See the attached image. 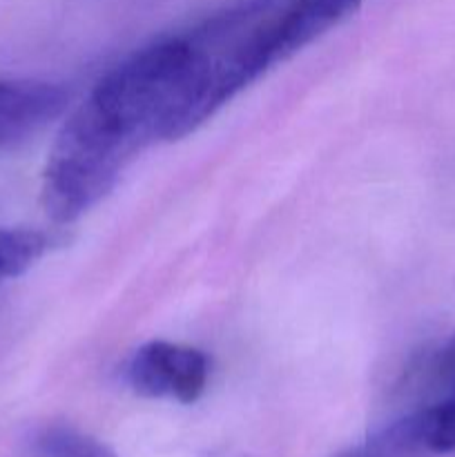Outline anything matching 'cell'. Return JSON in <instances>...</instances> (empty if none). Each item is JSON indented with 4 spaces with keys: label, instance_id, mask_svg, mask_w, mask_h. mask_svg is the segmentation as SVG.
Wrapping results in <instances>:
<instances>
[{
    "label": "cell",
    "instance_id": "6",
    "mask_svg": "<svg viewBox=\"0 0 455 457\" xmlns=\"http://www.w3.org/2000/svg\"><path fill=\"white\" fill-rule=\"evenodd\" d=\"M36 451L40 457H116L101 440L67 424L45 428L36 440Z\"/></svg>",
    "mask_w": 455,
    "mask_h": 457
},
{
    "label": "cell",
    "instance_id": "5",
    "mask_svg": "<svg viewBox=\"0 0 455 457\" xmlns=\"http://www.w3.org/2000/svg\"><path fill=\"white\" fill-rule=\"evenodd\" d=\"M54 245V237L29 228H0V286L21 277Z\"/></svg>",
    "mask_w": 455,
    "mask_h": 457
},
{
    "label": "cell",
    "instance_id": "7",
    "mask_svg": "<svg viewBox=\"0 0 455 457\" xmlns=\"http://www.w3.org/2000/svg\"><path fill=\"white\" fill-rule=\"evenodd\" d=\"M426 437L433 455L455 451V391L442 395L440 402L424 409Z\"/></svg>",
    "mask_w": 455,
    "mask_h": 457
},
{
    "label": "cell",
    "instance_id": "2",
    "mask_svg": "<svg viewBox=\"0 0 455 457\" xmlns=\"http://www.w3.org/2000/svg\"><path fill=\"white\" fill-rule=\"evenodd\" d=\"M210 360L203 351L172 342H150L138 348L128 366V382L143 397H170L192 404L205 391Z\"/></svg>",
    "mask_w": 455,
    "mask_h": 457
},
{
    "label": "cell",
    "instance_id": "1",
    "mask_svg": "<svg viewBox=\"0 0 455 457\" xmlns=\"http://www.w3.org/2000/svg\"><path fill=\"white\" fill-rule=\"evenodd\" d=\"M136 147L112 128L89 101L62 123L43 172L40 204L54 223L76 221L101 204Z\"/></svg>",
    "mask_w": 455,
    "mask_h": 457
},
{
    "label": "cell",
    "instance_id": "4",
    "mask_svg": "<svg viewBox=\"0 0 455 457\" xmlns=\"http://www.w3.org/2000/svg\"><path fill=\"white\" fill-rule=\"evenodd\" d=\"M65 87L45 80H0V147L22 141L67 110Z\"/></svg>",
    "mask_w": 455,
    "mask_h": 457
},
{
    "label": "cell",
    "instance_id": "8",
    "mask_svg": "<svg viewBox=\"0 0 455 457\" xmlns=\"http://www.w3.org/2000/svg\"><path fill=\"white\" fill-rule=\"evenodd\" d=\"M337 457H370V455H368V451H366V446L360 445V446H355V449L346 451V453H342Z\"/></svg>",
    "mask_w": 455,
    "mask_h": 457
},
{
    "label": "cell",
    "instance_id": "3",
    "mask_svg": "<svg viewBox=\"0 0 455 457\" xmlns=\"http://www.w3.org/2000/svg\"><path fill=\"white\" fill-rule=\"evenodd\" d=\"M360 0H284L263 13V38L272 65L285 61L346 18Z\"/></svg>",
    "mask_w": 455,
    "mask_h": 457
}]
</instances>
